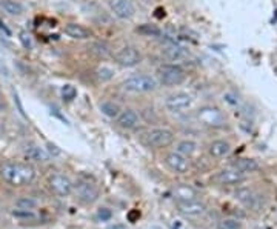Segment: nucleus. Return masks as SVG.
<instances>
[{"mask_svg": "<svg viewBox=\"0 0 277 229\" xmlns=\"http://www.w3.org/2000/svg\"><path fill=\"white\" fill-rule=\"evenodd\" d=\"M49 189H51L57 197H68L74 192V185L63 174H54L48 180Z\"/></svg>", "mask_w": 277, "mask_h": 229, "instance_id": "obj_7", "label": "nucleus"}, {"mask_svg": "<svg viewBox=\"0 0 277 229\" xmlns=\"http://www.w3.org/2000/svg\"><path fill=\"white\" fill-rule=\"evenodd\" d=\"M137 33L148 36V37H160L162 36V30L157 28L156 25H149V23H145V25H142V27H139Z\"/></svg>", "mask_w": 277, "mask_h": 229, "instance_id": "obj_26", "label": "nucleus"}, {"mask_svg": "<svg viewBox=\"0 0 277 229\" xmlns=\"http://www.w3.org/2000/svg\"><path fill=\"white\" fill-rule=\"evenodd\" d=\"M165 163L175 174H187L190 171V160H188V157L179 154V152H169V154H166Z\"/></svg>", "mask_w": 277, "mask_h": 229, "instance_id": "obj_10", "label": "nucleus"}, {"mask_svg": "<svg viewBox=\"0 0 277 229\" xmlns=\"http://www.w3.org/2000/svg\"><path fill=\"white\" fill-rule=\"evenodd\" d=\"M25 156L33 162H48L49 160V154L40 146H28L25 149Z\"/></svg>", "mask_w": 277, "mask_h": 229, "instance_id": "obj_21", "label": "nucleus"}, {"mask_svg": "<svg viewBox=\"0 0 277 229\" xmlns=\"http://www.w3.org/2000/svg\"><path fill=\"white\" fill-rule=\"evenodd\" d=\"M236 198L242 203L243 206H246L248 209H256L259 206V198L254 194V191H251L248 188L239 189L236 192Z\"/></svg>", "mask_w": 277, "mask_h": 229, "instance_id": "obj_16", "label": "nucleus"}, {"mask_svg": "<svg viewBox=\"0 0 277 229\" xmlns=\"http://www.w3.org/2000/svg\"><path fill=\"white\" fill-rule=\"evenodd\" d=\"M196 151H197V143L193 140H182L177 143V146H175V152H179V154L185 157H191Z\"/></svg>", "mask_w": 277, "mask_h": 229, "instance_id": "obj_24", "label": "nucleus"}, {"mask_svg": "<svg viewBox=\"0 0 277 229\" xmlns=\"http://www.w3.org/2000/svg\"><path fill=\"white\" fill-rule=\"evenodd\" d=\"M110 8L113 14L122 20H128L134 16V5L131 0H110Z\"/></svg>", "mask_w": 277, "mask_h": 229, "instance_id": "obj_12", "label": "nucleus"}, {"mask_svg": "<svg viewBox=\"0 0 277 229\" xmlns=\"http://www.w3.org/2000/svg\"><path fill=\"white\" fill-rule=\"evenodd\" d=\"M19 40H20V43L25 49H33L34 48V40H33V37L28 31H20L19 33Z\"/></svg>", "mask_w": 277, "mask_h": 229, "instance_id": "obj_29", "label": "nucleus"}, {"mask_svg": "<svg viewBox=\"0 0 277 229\" xmlns=\"http://www.w3.org/2000/svg\"><path fill=\"white\" fill-rule=\"evenodd\" d=\"M239 227H240V224L236 220H225L222 223V229H239Z\"/></svg>", "mask_w": 277, "mask_h": 229, "instance_id": "obj_31", "label": "nucleus"}, {"mask_svg": "<svg viewBox=\"0 0 277 229\" xmlns=\"http://www.w3.org/2000/svg\"><path fill=\"white\" fill-rule=\"evenodd\" d=\"M159 86V82L156 77L149 74H136L131 77L125 79L122 82V88L128 92L134 94H146V92H153Z\"/></svg>", "mask_w": 277, "mask_h": 229, "instance_id": "obj_2", "label": "nucleus"}, {"mask_svg": "<svg viewBox=\"0 0 277 229\" xmlns=\"http://www.w3.org/2000/svg\"><path fill=\"white\" fill-rule=\"evenodd\" d=\"M117 120V125L123 130H134L136 126L139 125V114L131 109V108H127V109H122L119 117L116 119Z\"/></svg>", "mask_w": 277, "mask_h": 229, "instance_id": "obj_15", "label": "nucleus"}, {"mask_svg": "<svg viewBox=\"0 0 277 229\" xmlns=\"http://www.w3.org/2000/svg\"><path fill=\"white\" fill-rule=\"evenodd\" d=\"M185 79L187 72L179 65H162L157 68V82L163 86H179Z\"/></svg>", "mask_w": 277, "mask_h": 229, "instance_id": "obj_3", "label": "nucleus"}, {"mask_svg": "<svg viewBox=\"0 0 277 229\" xmlns=\"http://www.w3.org/2000/svg\"><path fill=\"white\" fill-rule=\"evenodd\" d=\"M63 33L72 40H88L93 36V33L80 23H66L63 27Z\"/></svg>", "mask_w": 277, "mask_h": 229, "instance_id": "obj_14", "label": "nucleus"}, {"mask_svg": "<svg viewBox=\"0 0 277 229\" xmlns=\"http://www.w3.org/2000/svg\"><path fill=\"white\" fill-rule=\"evenodd\" d=\"M96 75H97L99 80L108 82V80H111L114 77V69H111L110 66H100V68H97Z\"/></svg>", "mask_w": 277, "mask_h": 229, "instance_id": "obj_27", "label": "nucleus"}, {"mask_svg": "<svg viewBox=\"0 0 277 229\" xmlns=\"http://www.w3.org/2000/svg\"><path fill=\"white\" fill-rule=\"evenodd\" d=\"M89 51L93 54H96V56H99V57H105V56H108L110 54V51H108V46L107 45H104V43H93L91 46H89Z\"/></svg>", "mask_w": 277, "mask_h": 229, "instance_id": "obj_28", "label": "nucleus"}, {"mask_svg": "<svg viewBox=\"0 0 277 229\" xmlns=\"http://www.w3.org/2000/svg\"><path fill=\"white\" fill-rule=\"evenodd\" d=\"M179 211L183 214V215H188V217H197V215H202L207 209L205 203L199 201V200H190V201H179L177 205Z\"/></svg>", "mask_w": 277, "mask_h": 229, "instance_id": "obj_13", "label": "nucleus"}, {"mask_svg": "<svg viewBox=\"0 0 277 229\" xmlns=\"http://www.w3.org/2000/svg\"><path fill=\"white\" fill-rule=\"evenodd\" d=\"M16 206H17V209L33 211L37 206V200H34L33 197H20L16 200Z\"/></svg>", "mask_w": 277, "mask_h": 229, "instance_id": "obj_25", "label": "nucleus"}, {"mask_svg": "<svg viewBox=\"0 0 277 229\" xmlns=\"http://www.w3.org/2000/svg\"><path fill=\"white\" fill-rule=\"evenodd\" d=\"M162 56L168 60H172V62H180V60L188 57V53L177 45H168L162 49Z\"/></svg>", "mask_w": 277, "mask_h": 229, "instance_id": "obj_17", "label": "nucleus"}, {"mask_svg": "<svg viewBox=\"0 0 277 229\" xmlns=\"http://www.w3.org/2000/svg\"><path fill=\"white\" fill-rule=\"evenodd\" d=\"M231 166L237 168L243 174H246V172H254V171L259 169V163L256 160H253V159H237Z\"/></svg>", "mask_w": 277, "mask_h": 229, "instance_id": "obj_23", "label": "nucleus"}, {"mask_svg": "<svg viewBox=\"0 0 277 229\" xmlns=\"http://www.w3.org/2000/svg\"><path fill=\"white\" fill-rule=\"evenodd\" d=\"M0 8L10 16H20L25 11V7L17 0H0Z\"/></svg>", "mask_w": 277, "mask_h": 229, "instance_id": "obj_22", "label": "nucleus"}, {"mask_svg": "<svg viewBox=\"0 0 277 229\" xmlns=\"http://www.w3.org/2000/svg\"><path fill=\"white\" fill-rule=\"evenodd\" d=\"M140 140L148 148H166L174 142V133L166 128H154L145 131Z\"/></svg>", "mask_w": 277, "mask_h": 229, "instance_id": "obj_4", "label": "nucleus"}, {"mask_svg": "<svg viewBox=\"0 0 277 229\" xmlns=\"http://www.w3.org/2000/svg\"><path fill=\"white\" fill-rule=\"evenodd\" d=\"M0 177L11 186H25L34 180L36 171L25 163H7L0 169Z\"/></svg>", "mask_w": 277, "mask_h": 229, "instance_id": "obj_1", "label": "nucleus"}, {"mask_svg": "<svg viewBox=\"0 0 277 229\" xmlns=\"http://www.w3.org/2000/svg\"><path fill=\"white\" fill-rule=\"evenodd\" d=\"M214 179L220 185H237V183L245 180V174L242 171H239L237 168L231 166V168H226V169H222L220 172H217Z\"/></svg>", "mask_w": 277, "mask_h": 229, "instance_id": "obj_11", "label": "nucleus"}, {"mask_svg": "<svg viewBox=\"0 0 277 229\" xmlns=\"http://www.w3.org/2000/svg\"><path fill=\"white\" fill-rule=\"evenodd\" d=\"M0 108H4V98H2V92H0Z\"/></svg>", "mask_w": 277, "mask_h": 229, "instance_id": "obj_33", "label": "nucleus"}, {"mask_svg": "<svg viewBox=\"0 0 277 229\" xmlns=\"http://www.w3.org/2000/svg\"><path fill=\"white\" fill-rule=\"evenodd\" d=\"M256 229H265V227H256Z\"/></svg>", "mask_w": 277, "mask_h": 229, "instance_id": "obj_34", "label": "nucleus"}, {"mask_svg": "<svg viewBox=\"0 0 277 229\" xmlns=\"http://www.w3.org/2000/svg\"><path fill=\"white\" fill-rule=\"evenodd\" d=\"M114 60L120 66L133 68V66H136L142 62V54L133 46H125V48L119 49L117 53L114 54Z\"/></svg>", "mask_w": 277, "mask_h": 229, "instance_id": "obj_8", "label": "nucleus"}, {"mask_svg": "<svg viewBox=\"0 0 277 229\" xmlns=\"http://www.w3.org/2000/svg\"><path fill=\"white\" fill-rule=\"evenodd\" d=\"M99 109L100 112H102L104 116H107L108 119H117L122 108L119 103H116V101L113 100H104V101H100V105H99Z\"/></svg>", "mask_w": 277, "mask_h": 229, "instance_id": "obj_20", "label": "nucleus"}, {"mask_svg": "<svg viewBox=\"0 0 277 229\" xmlns=\"http://www.w3.org/2000/svg\"><path fill=\"white\" fill-rule=\"evenodd\" d=\"M197 120L208 126V128H213V130H219V128H223V126L226 125V117L225 114L216 108V106H211V105H207V106H202L199 108L197 112Z\"/></svg>", "mask_w": 277, "mask_h": 229, "instance_id": "obj_5", "label": "nucleus"}, {"mask_svg": "<svg viewBox=\"0 0 277 229\" xmlns=\"http://www.w3.org/2000/svg\"><path fill=\"white\" fill-rule=\"evenodd\" d=\"M193 106V97L188 92H172L165 98V108L169 112H183Z\"/></svg>", "mask_w": 277, "mask_h": 229, "instance_id": "obj_6", "label": "nucleus"}, {"mask_svg": "<svg viewBox=\"0 0 277 229\" xmlns=\"http://www.w3.org/2000/svg\"><path fill=\"white\" fill-rule=\"evenodd\" d=\"M74 192H75V195H77V198L82 203H85V205H93V203L97 201V198H99V189L89 182L77 183V186L74 188Z\"/></svg>", "mask_w": 277, "mask_h": 229, "instance_id": "obj_9", "label": "nucleus"}, {"mask_svg": "<svg viewBox=\"0 0 277 229\" xmlns=\"http://www.w3.org/2000/svg\"><path fill=\"white\" fill-rule=\"evenodd\" d=\"M62 97H63V100H66V101H71V100H74L75 98V95H77V89H75L72 85H65V86H62Z\"/></svg>", "mask_w": 277, "mask_h": 229, "instance_id": "obj_30", "label": "nucleus"}, {"mask_svg": "<svg viewBox=\"0 0 277 229\" xmlns=\"http://www.w3.org/2000/svg\"><path fill=\"white\" fill-rule=\"evenodd\" d=\"M197 192L193 186L190 185H179L174 188V198L179 201H190V200H196Z\"/></svg>", "mask_w": 277, "mask_h": 229, "instance_id": "obj_19", "label": "nucleus"}, {"mask_svg": "<svg viewBox=\"0 0 277 229\" xmlns=\"http://www.w3.org/2000/svg\"><path fill=\"white\" fill-rule=\"evenodd\" d=\"M113 217V212L108 209V208H100L99 209V218H102V220H110Z\"/></svg>", "mask_w": 277, "mask_h": 229, "instance_id": "obj_32", "label": "nucleus"}, {"mask_svg": "<svg viewBox=\"0 0 277 229\" xmlns=\"http://www.w3.org/2000/svg\"><path fill=\"white\" fill-rule=\"evenodd\" d=\"M230 151H231V146H230L228 142H225V140H214V142L210 145V148H208L210 156L214 157V159L225 157Z\"/></svg>", "mask_w": 277, "mask_h": 229, "instance_id": "obj_18", "label": "nucleus"}]
</instances>
